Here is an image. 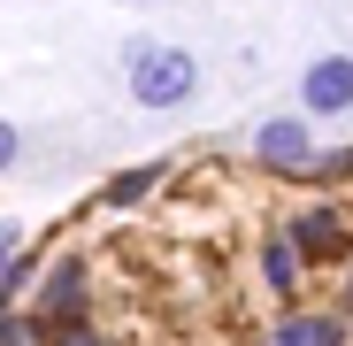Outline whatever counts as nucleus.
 <instances>
[{
  "label": "nucleus",
  "mask_w": 353,
  "mask_h": 346,
  "mask_svg": "<svg viewBox=\"0 0 353 346\" xmlns=\"http://www.w3.org/2000/svg\"><path fill=\"white\" fill-rule=\"evenodd\" d=\"M123 77H131V100L154 108V115L185 108V100L200 93V62H192V46H169V39H139L131 62H123Z\"/></svg>",
  "instance_id": "1"
},
{
  "label": "nucleus",
  "mask_w": 353,
  "mask_h": 346,
  "mask_svg": "<svg viewBox=\"0 0 353 346\" xmlns=\"http://www.w3.org/2000/svg\"><path fill=\"white\" fill-rule=\"evenodd\" d=\"M31 316H39L46 331H77V323H92V277H85L77 254H62V262L39 269V300H31Z\"/></svg>",
  "instance_id": "2"
},
{
  "label": "nucleus",
  "mask_w": 353,
  "mask_h": 346,
  "mask_svg": "<svg viewBox=\"0 0 353 346\" xmlns=\"http://www.w3.org/2000/svg\"><path fill=\"white\" fill-rule=\"evenodd\" d=\"M254 162L269 169V177H307L315 169V124L307 115H269V124H254Z\"/></svg>",
  "instance_id": "3"
},
{
  "label": "nucleus",
  "mask_w": 353,
  "mask_h": 346,
  "mask_svg": "<svg viewBox=\"0 0 353 346\" xmlns=\"http://www.w3.org/2000/svg\"><path fill=\"white\" fill-rule=\"evenodd\" d=\"M284 239H292L300 262H345V254H353V223H345L338 208H300V215L284 223Z\"/></svg>",
  "instance_id": "4"
},
{
  "label": "nucleus",
  "mask_w": 353,
  "mask_h": 346,
  "mask_svg": "<svg viewBox=\"0 0 353 346\" xmlns=\"http://www.w3.org/2000/svg\"><path fill=\"white\" fill-rule=\"evenodd\" d=\"M300 100H307V115H345L353 108V54H315L300 77Z\"/></svg>",
  "instance_id": "5"
},
{
  "label": "nucleus",
  "mask_w": 353,
  "mask_h": 346,
  "mask_svg": "<svg viewBox=\"0 0 353 346\" xmlns=\"http://www.w3.org/2000/svg\"><path fill=\"white\" fill-rule=\"evenodd\" d=\"M269 346H345V316L338 308H284Z\"/></svg>",
  "instance_id": "6"
},
{
  "label": "nucleus",
  "mask_w": 353,
  "mask_h": 346,
  "mask_svg": "<svg viewBox=\"0 0 353 346\" xmlns=\"http://www.w3.org/2000/svg\"><path fill=\"white\" fill-rule=\"evenodd\" d=\"M300 254H292V239H284V231H276V239H261V277H269V293L276 300H300Z\"/></svg>",
  "instance_id": "7"
},
{
  "label": "nucleus",
  "mask_w": 353,
  "mask_h": 346,
  "mask_svg": "<svg viewBox=\"0 0 353 346\" xmlns=\"http://www.w3.org/2000/svg\"><path fill=\"white\" fill-rule=\"evenodd\" d=\"M161 177H169L161 162H131V169H115V177L100 185V200H108V208H139V200H146V193H154Z\"/></svg>",
  "instance_id": "8"
},
{
  "label": "nucleus",
  "mask_w": 353,
  "mask_h": 346,
  "mask_svg": "<svg viewBox=\"0 0 353 346\" xmlns=\"http://www.w3.org/2000/svg\"><path fill=\"white\" fill-rule=\"evenodd\" d=\"M54 331L31 316V308H0V346H46Z\"/></svg>",
  "instance_id": "9"
},
{
  "label": "nucleus",
  "mask_w": 353,
  "mask_h": 346,
  "mask_svg": "<svg viewBox=\"0 0 353 346\" xmlns=\"http://www.w3.org/2000/svg\"><path fill=\"white\" fill-rule=\"evenodd\" d=\"M23 262V223H8L0 215V293H8V269Z\"/></svg>",
  "instance_id": "10"
},
{
  "label": "nucleus",
  "mask_w": 353,
  "mask_h": 346,
  "mask_svg": "<svg viewBox=\"0 0 353 346\" xmlns=\"http://www.w3.org/2000/svg\"><path fill=\"white\" fill-rule=\"evenodd\" d=\"M16 162H23V131L8 124V115H0V177H8V169H16Z\"/></svg>",
  "instance_id": "11"
},
{
  "label": "nucleus",
  "mask_w": 353,
  "mask_h": 346,
  "mask_svg": "<svg viewBox=\"0 0 353 346\" xmlns=\"http://www.w3.org/2000/svg\"><path fill=\"white\" fill-rule=\"evenodd\" d=\"M46 346H108V338H100V331H92V323H77V331H54V338H46Z\"/></svg>",
  "instance_id": "12"
},
{
  "label": "nucleus",
  "mask_w": 353,
  "mask_h": 346,
  "mask_svg": "<svg viewBox=\"0 0 353 346\" xmlns=\"http://www.w3.org/2000/svg\"><path fill=\"white\" fill-rule=\"evenodd\" d=\"M345 316H353V285H345Z\"/></svg>",
  "instance_id": "13"
}]
</instances>
